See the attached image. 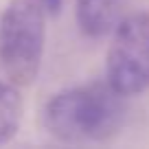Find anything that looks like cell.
Returning <instances> with one entry per match:
<instances>
[{
  "label": "cell",
  "mask_w": 149,
  "mask_h": 149,
  "mask_svg": "<svg viewBox=\"0 0 149 149\" xmlns=\"http://www.w3.org/2000/svg\"><path fill=\"white\" fill-rule=\"evenodd\" d=\"M123 0H77L74 2V15L81 33L92 40L105 37L114 33L121 22Z\"/></svg>",
  "instance_id": "obj_4"
},
{
  "label": "cell",
  "mask_w": 149,
  "mask_h": 149,
  "mask_svg": "<svg viewBox=\"0 0 149 149\" xmlns=\"http://www.w3.org/2000/svg\"><path fill=\"white\" fill-rule=\"evenodd\" d=\"M48 15H59L61 7H64V0H40Z\"/></svg>",
  "instance_id": "obj_6"
},
{
  "label": "cell",
  "mask_w": 149,
  "mask_h": 149,
  "mask_svg": "<svg viewBox=\"0 0 149 149\" xmlns=\"http://www.w3.org/2000/svg\"><path fill=\"white\" fill-rule=\"evenodd\" d=\"M105 61V79L123 97L149 88V13H132L118 22Z\"/></svg>",
  "instance_id": "obj_3"
},
{
  "label": "cell",
  "mask_w": 149,
  "mask_h": 149,
  "mask_svg": "<svg viewBox=\"0 0 149 149\" xmlns=\"http://www.w3.org/2000/svg\"><path fill=\"white\" fill-rule=\"evenodd\" d=\"M46 11L40 0H9L0 15V64L9 81L31 86L40 74Z\"/></svg>",
  "instance_id": "obj_2"
},
{
  "label": "cell",
  "mask_w": 149,
  "mask_h": 149,
  "mask_svg": "<svg viewBox=\"0 0 149 149\" xmlns=\"http://www.w3.org/2000/svg\"><path fill=\"white\" fill-rule=\"evenodd\" d=\"M123 101L125 97L107 79L61 90L44 105V130L61 143L105 140L123 125Z\"/></svg>",
  "instance_id": "obj_1"
},
{
  "label": "cell",
  "mask_w": 149,
  "mask_h": 149,
  "mask_svg": "<svg viewBox=\"0 0 149 149\" xmlns=\"http://www.w3.org/2000/svg\"><path fill=\"white\" fill-rule=\"evenodd\" d=\"M22 97L18 84L0 81V145L9 143L20 130L22 123Z\"/></svg>",
  "instance_id": "obj_5"
}]
</instances>
